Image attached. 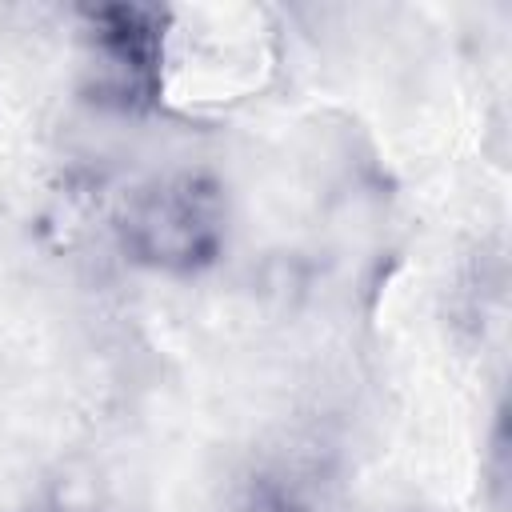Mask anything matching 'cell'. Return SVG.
I'll list each match as a JSON object with an SVG mask.
<instances>
[{"instance_id":"cell-1","label":"cell","mask_w":512,"mask_h":512,"mask_svg":"<svg viewBox=\"0 0 512 512\" xmlns=\"http://www.w3.org/2000/svg\"><path fill=\"white\" fill-rule=\"evenodd\" d=\"M116 240L124 256L148 272L196 276L224 256L228 192L204 168L156 172L124 196Z\"/></svg>"},{"instance_id":"cell-2","label":"cell","mask_w":512,"mask_h":512,"mask_svg":"<svg viewBox=\"0 0 512 512\" xmlns=\"http://www.w3.org/2000/svg\"><path fill=\"white\" fill-rule=\"evenodd\" d=\"M164 12L108 4L88 12V68L96 100L120 112H144L160 96Z\"/></svg>"},{"instance_id":"cell-3","label":"cell","mask_w":512,"mask_h":512,"mask_svg":"<svg viewBox=\"0 0 512 512\" xmlns=\"http://www.w3.org/2000/svg\"><path fill=\"white\" fill-rule=\"evenodd\" d=\"M328 468L312 448H264L232 480V512H324Z\"/></svg>"}]
</instances>
